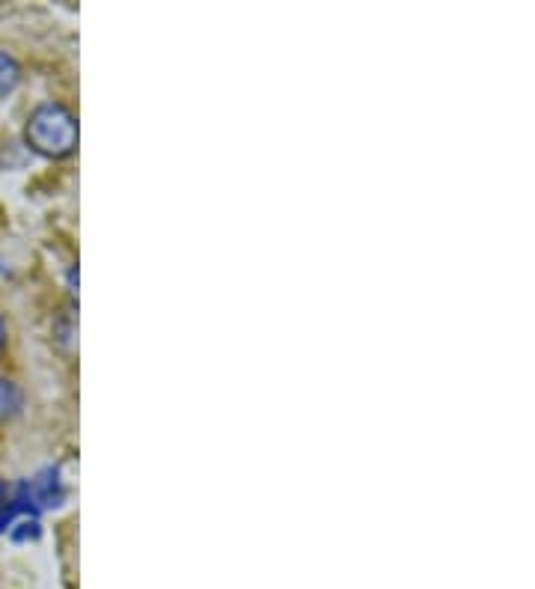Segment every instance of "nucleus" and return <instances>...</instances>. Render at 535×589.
Listing matches in <instances>:
<instances>
[{
	"mask_svg": "<svg viewBox=\"0 0 535 589\" xmlns=\"http://www.w3.org/2000/svg\"><path fill=\"white\" fill-rule=\"evenodd\" d=\"M24 137L33 152L45 158H66L78 146V122L69 108L57 102H45L30 114Z\"/></svg>",
	"mask_w": 535,
	"mask_h": 589,
	"instance_id": "f257e3e1",
	"label": "nucleus"
},
{
	"mask_svg": "<svg viewBox=\"0 0 535 589\" xmlns=\"http://www.w3.org/2000/svg\"><path fill=\"white\" fill-rule=\"evenodd\" d=\"M18 78H21L18 63H15L6 51H0V96H3V93H9V90L18 84Z\"/></svg>",
	"mask_w": 535,
	"mask_h": 589,
	"instance_id": "f03ea898",
	"label": "nucleus"
},
{
	"mask_svg": "<svg viewBox=\"0 0 535 589\" xmlns=\"http://www.w3.org/2000/svg\"><path fill=\"white\" fill-rule=\"evenodd\" d=\"M9 396L15 399L18 393H15V387L9 384V381H0V411H12L18 402H9Z\"/></svg>",
	"mask_w": 535,
	"mask_h": 589,
	"instance_id": "7ed1b4c3",
	"label": "nucleus"
},
{
	"mask_svg": "<svg viewBox=\"0 0 535 589\" xmlns=\"http://www.w3.org/2000/svg\"><path fill=\"white\" fill-rule=\"evenodd\" d=\"M3 343H6V325H3V319H0V352H3Z\"/></svg>",
	"mask_w": 535,
	"mask_h": 589,
	"instance_id": "20e7f679",
	"label": "nucleus"
}]
</instances>
